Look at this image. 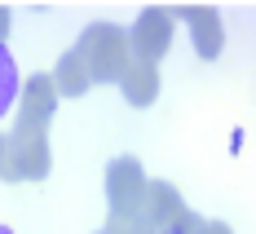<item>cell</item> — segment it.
I'll return each instance as SVG.
<instances>
[{
	"label": "cell",
	"instance_id": "6da1fadb",
	"mask_svg": "<svg viewBox=\"0 0 256 234\" xmlns=\"http://www.w3.org/2000/svg\"><path fill=\"white\" fill-rule=\"evenodd\" d=\"M76 53L84 58L93 84H120L132 62V44H128V31L115 22H88L84 36L76 40Z\"/></svg>",
	"mask_w": 256,
	"mask_h": 234
},
{
	"label": "cell",
	"instance_id": "7a4b0ae2",
	"mask_svg": "<svg viewBox=\"0 0 256 234\" xmlns=\"http://www.w3.org/2000/svg\"><path fill=\"white\" fill-rule=\"evenodd\" d=\"M49 132L40 128H9V142H4V159H0V182L18 186V182H44L49 177Z\"/></svg>",
	"mask_w": 256,
	"mask_h": 234
},
{
	"label": "cell",
	"instance_id": "3957f363",
	"mask_svg": "<svg viewBox=\"0 0 256 234\" xmlns=\"http://www.w3.org/2000/svg\"><path fill=\"white\" fill-rule=\"evenodd\" d=\"M172 18H177V9H164V4H150V9L137 14V22L128 26V44H132L137 62L159 66L168 58V49H172Z\"/></svg>",
	"mask_w": 256,
	"mask_h": 234
},
{
	"label": "cell",
	"instance_id": "277c9868",
	"mask_svg": "<svg viewBox=\"0 0 256 234\" xmlns=\"http://www.w3.org/2000/svg\"><path fill=\"white\" fill-rule=\"evenodd\" d=\"M146 190H150V177L132 155H120L106 164V204H110V212H142Z\"/></svg>",
	"mask_w": 256,
	"mask_h": 234
},
{
	"label": "cell",
	"instance_id": "5b68a950",
	"mask_svg": "<svg viewBox=\"0 0 256 234\" xmlns=\"http://www.w3.org/2000/svg\"><path fill=\"white\" fill-rule=\"evenodd\" d=\"M58 102H62V93H58V84H53V76H31L22 80V93H18V128H40L49 132V120L58 115Z\"/></svg>",
	"mask_w": 256,
	"mask_h": 234
},
{
	"label": "cell",
	"instance_id": "8992f818",
	"mask_svg": "<svg viewBox=\"0 0 256 234\" xmlns=\"http://www.w3.org/2000/svg\"><path fill=\"white\" fill-rule=\"evenodd\" d=\"M177 18L190 26V44L204 62H216L226 49V22H221V9L216 4H181Z\"/></svg>",
	"mask_w": 256,
	"mask_h": 234
},
{
	"label": "cell",
	"instance_id": "52a82bcc",
	"mask_svg": "<svg viewBox=\"0 0 256 234\" xmlns=\"http://www.w3.org/2000/svg\"><path fill=\"white\" fill-rule=\"evenodd\" d=\"M186 212L190 208H186V199H181V190L172 182H150V190H146V216H150L154 234H168Z\"/></svg>",
	"mask_w": 256,
	"mask_h": 234
},
{
	"label": "cell",
	"instance_id": "ba28073f",
	"mask_svg": "<svg viewBox=\"0 0 256 234\" xmlns=\"http://www.w3.org/2000/svg\"><path fill=\"white\" fill-rule=\"evenodd\" d=\"M120 93H124L128 106H137V110H146V106H154V98H159V66H150V62H128L124 80H120Z\"/></svg>",
	"mask_w": 256,
	"mask_h": 234
},
{
	"label": "cell",
	"instance_id": "9c48e42d",
	"mask_svg": "<svg viewBox=\"0 0 256 234\" xmlns=\"http://www.w3.org/2000/svg\"><path fill=\"white\" fill-rule=\"evenodd\" d=\"M53 84H58V93L62 98H84L88 88H93V76H88V66H84V58L76 49H66L58 58V66H53Z\"/></svg>",
	"mask_w": 256,
	"mask_h": 234
},
{
	"label": "cell",
	"instance_id": "30bf717a",
	"mask_svg": "<svg viewBox=\"0 0 256 234\" xmlns=\"http://www.w3.org/2000/svg\"><path fill=\"white\" fill-rule=\"evenodd\" d=\"M18 93H22V80H18V62L14 53L0 44V120L18 106Z\"/></svg>",
	"mask_w": 256,
	"mask_h": 234
},
{
	"label": "cell",
	"instance_id": "8fae6325",
	"mask_svg": "<svg viewBox=\"0 0 256 234\" xmlns=\"http://www.w3.org/2000/svg\"><path fill=\"white\" fill-rule=\"evenodd\" d=\"M204 226H208V216H199V212H186V216H181L168 234H204Z\"/></svg>",
	"mask_w": 256,
	"mask_h": 234
},
{
	"label": "cell",
	"instance_id": "7c38bea8",
	"mask_svg": "<svg viewBox=\"0 0 256 234\" xmlns=\"http://www.w3.org/2000/svg\"><path fill=\"white\" fill-rule=\"evenodd\" d=\"M9 22H14V14H9V4H0V44H4V36H9Z\"/></svg>",
	"mask_w": 256,
	"mask_h": 234
},
{
	"label": "cell",
	"instance_id": "4fadbf2b",
	"mask_svg": "<svg viewBox=\"0 0 256 234\" xmlns=\"http://www.w3.org/2000/svg\"><path fill=\"white\" fill-rule=\"evenodd\" d=\"M204 234H234V230L226 226V221H208V226H204Z\"/></svg>",
	"mask_w": 256,
	"mask_h": 234
},
{
	"label": "cell",
	"instance_id": "5bb4252c",
	"mask_svg": "<svg viewBox=\"0 0 256 234\" xmlns=\"http://www.w3.org/2000/svg\"><path fill=\"white\" fill-rule=\"evenodd\" d=\"M4 142H9V132H0V159H4Z\"/></svg>",
	"mask_w": 256,
	"mask_h": 234
},
{
	"label": "cell",
	"instance_id": "9a60e30c",
	"mask_svg": "<svg viewBox=\"0 0 256 234\" xmlns=\"http://www.w3.org/2000/svg\"><path fill=\"white\" fill-rule=\"evenodd\" d=\"M0 234H14V230H9V226H0Z\"/></svg>",
	"mask_w": 256,
	"mask_h": 234
},
{
	"label": "cell",
	"instance_id": "2e32d148",
	"mask_svg": "<svg viewBox=\"0 0 256 234\" xmlns=\"http://www.w3.org/2000/svg\"><path fill=\"white\" fill-rule=\"evenodd\" d=\"M98 234H102V230H98Z\"/></svg>",
	"mask_w": 256,
	"mask_h": 234
}]
</instances>
